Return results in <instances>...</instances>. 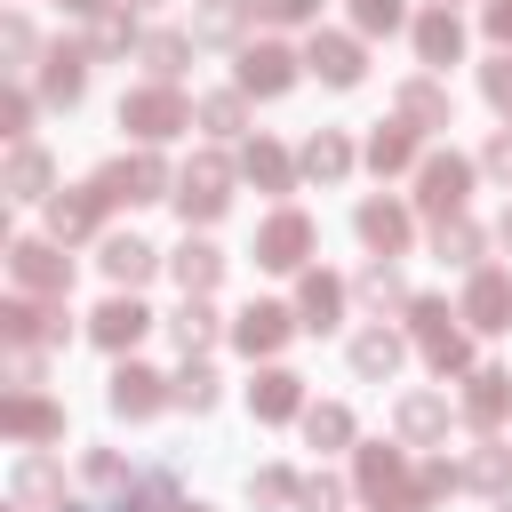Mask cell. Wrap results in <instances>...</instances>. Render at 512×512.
Segmentation results:
<instances>
[{"label": "cell", "instance_id": "25", "mask_svg": "<svg viewBox=\"0 0 512 512\" xmlns=\"http://www.w3.org/2000/svg\"><path fill=\"white\" fill-rule=\"evenodd\" d=\"M296 312H304V328H336V312H344V280L312 272V280L296 288Z\"/></svg>", "mask_w": 512, "mask_h": 512}, {"label": "cell", "instance_id": "2", "mask_svg": "<svg viewBox=\"0 0 512 512\" xmlns=\"http://www.w3.org/2000/svg\"><path fill=\"white\" fill-rule=\"evenodd\" d=\"M408 320H416V344H424V360H432V368H440V376H448V368H464V360H472V336H464V328H456V320H464V312H448V304H440V296H416V304H408Z\"/></svg>", "mask_w": 512, "mask_h": 512}, {"label": "cell", "instance_id": "6", "mask_svg": "<svg viewBox=\"0 0 512 512\" xmlns=\"http://www.w3.org/2000/svg\"><path fill=\"white\" fill-rule=\"evenodd\" d=\"M8 272H16L32 296H64V288H72V256H64L56 240H16V248H8Z\"/></svg>", "mask_w": 512, "mask_h": 512}, {"label": "cell", "instance_id": "45", "mask_svg": "<svg viewBox=\"0 0 512 512\" xmlns=\"http://www.w3.org/2000/svg\"><path fill=\"white\" fill-rule=\"evenodd\" d=\"M296 504H304V512H336V504H344V480H328V472H320V480H304V488H296Z\"/></svg>", "mask_w": 512, "mask_h": 512}, {"label": "cell", "instance_id": "42", "mask_svg": "<svg viewBox=\"0 0 512 512\" xmlns=\"http://www.w3.org/2000/svg\"><path fill=\"white\" fill-rule=\"evenodd\" d=\"M128 40H136V24L104 8V16H96V32H88V56H112V48H128Z\"/></svg>", "mask_w": 512, "mask_h": 512}, {"label": "cell", "instance_id": "44", "mask_svg": "<svg viewBox=\"0 0 512 512\" xmlns=\"http://www.w3.org/2000/svg\"><path fill=\"white\" fill-rule=\"evenodd\" d=\"M200 128L232 136V128H240V96H200Z\"/></svg>", "mask_w": 512, "mask_h": 512}, {"label": "cell", "instance_id": "54", "mask_svg": "<svg viewBox=\"0 0 512 512\" xmlns=\"http://www.w3.org/2000/svg\"><path fill=\"white\" fill-rule=\"evenodd\" d=\"M64 8H72V16H104V0H64Z\"/></svg>", "mask_w": 512, "mask_h": 512}, {"label": "cell", "instance_id": "49", "mask_svg": "<svg viewBox=\"0 0 512 512\" xmlns=\"http://www.w3.org/2000/svg\"><path fill=\"white\" fill-rule=\"evenodd\" d=\"M320 0H256V16H272V24H304Z\"/></svg>", "mask_w": 512, "mask_h": 512}, {"label": "cell", "instance_id": "4", "mask_svg": "<svg viewBox=\"0 0 512 512\" xmlns=\"http://www.w3.org/2000/svg\"><path fill=\"white\" fill-rule=\"evenodd\" d=\"M464 192H472V160H456V152H432V160L416 168V208H424L432 224L464 216Z\"/></svg>", "mask_w": 512, "mask_h": 512}, {"label": "cell", "instance_id": "36", "mask_svg": "<svg viewBox=\"0 0 512 512\" xmlns=\"http://www.w3.org/2000/svg\"><path fill=\"white\" fill-rule=\"evenodd\" d=\"M16 496H24V504H56V496H64V480H56V464H48V456H32V464H16Z\"/></svg>", "mask_w": 512, "mask_h": 512}, {"label": "cell", "instance_id": "55", "mask_svg": "<svg viewBox=\"0 0 512 512\" xmlns=\"http://www.w3.org/2000/svg\"><path fill=\"white\" fill-rule=\"evenodd\" d=\"M496 240H504V248H512V208H504V224H496Z\"/></svg>", "mask_w": 512, "mask_h": 512}, {"label": "cell", "instance_id": "29", "mask_svg": "<svg viewBox=\"0 0 512 512\" xmlns=\"http://www.w3.org/2000/svg\"><path fill=\"white\" fill-rule=\"evenodd\" d=\"M168 328H176L184 360H192V352H208V344H216V312H208V296H184V312H176Z\"/></svg>", "mask_w": 512, "mask_h": 512}, {"label": "cell", "instance_id": "5", "mask_svg": "<svg viewBox=\"0 0 512 512\" xmlns=\"http://www.w3.org/2000/svg\"><path fill=\"white\" fill-rule=\"evenodd\" d=\"M224 184H232V168H224L216 152H200V160L176 176V208H184V224H208V216H224V200H232Z\"/></svg>", "mask_w": 512, "mask_h": 512}, {"label": "cell", "instance_id": "48", "mask_svg": "<svg viewBox=\"0 0 512 512\" xmlns=\"http://www.w3.org/2000/svg\"><path fill=\"white\" fill-rule=\"evenodd\" d=\"M296 488H304L296 472H256V504H288Z\"/></svg>", "mask_w": 512, "mask_h": 512}, {"label": "cell", "instance_id": "8", "mask_svg": "<svg viewBox=\"0 0 512 512\" xmlns=\"http://www.w3.org/2000/svg\"><path fill=\"white\" fill-rule=\"evenodd\" d=\"M304 256H312V224H304L296 208H280V216L256 232V264H272V272H296Z\"/></svg>", "mask_w": 512, "mask_h": 512}, {"label": "cell", "instance_id": "30", "mask_svg": "<svg viewBox=\"0 0 512 512\" xmlns=\"http://www.w3.org/2000/svg\"><path fill=\"white\" fill-rule=\"evenodd\" d=\"M352 368H360V376H392V368H400V336H392V328L352 336Z\"/></svg>", "mask_w": 512, "mask_h": 512}, {"label": "cell", "instance_id": "3", "mask_svg": "<svg viewBox=\"0 0 512 512\" xmlns=\"http://www.w3.org/2000/svg\"><path fill=\"white\" fill-rule=\"evenodd\" d=\"M120 128H136L144 144H160V136L192 128V112H184V96H176L168 80H152V88H128V96H120Z\"/></svg>", "mask_w": 512, "mask_h": 512}, {"label": "cell", "instance_id": "52", "mask_svg": "<svg viewBox=\"0 0 512 512\" xmlns=\"http://www.w3.org/2000/svg\"><path fill=\"white\" fill-rule=\"evenodd\" d=\"M480 160H488V176H504V184H512V128H504V136H488V152H480Z\"/></svg>", "mask_w": 512, "mask_h": 512}, {"label": "cell", "instance_id": "16", "mask_svg": "<svg viewBox=\"0 0 512 512\" xmlns=\"http://www.w3.org/2000/svg\"><path fill=\"white\" fill-rule=\"evenodd\" d=\"M0 424H8L16 440H64V408H48L40 392H8V408H0Z\"/></svg>", "mask_w": 512, "mask_h": 512}, {"label": "cell", "instance_id": "31", "mask_svg": "<svg viewBox=\"0 0 512 512\" xmlns=\"http://www.w3.org/2000/svg\"><path fill=\"white\" fill-rule=\"evenodd\" d=\"M40 192H48V152L16 144V160H8V200H40Z\"/></svg>", "mask_w": 512, "mask_h": 512}, {"label": "cell", "instance_id": "13", "mask_svg": "<svg viewBox=\"0 0 512 512\" xmlns=\"http://www.w3.org/2000/svg\"><path fill=\"white\" fill-rule=\"evenodd\" d=\"M104 208H112L104 184H88V192H56V200H48V232H56V240H80V232H96Z\"/></svg>", "mask_w": 512, "mask_h": 512}, {"label": "cell", "instance_id": "20", "mask_svg": "<svg viewBox=\"0 0 512 512\" xmlns=\"http://www.w3.org/2000/svg\"><path fill=\"white\" fill-rule=\"evenodd\" d=\"M360 240L384 248V256H400V248H408V208H400V200H368V208H360Z\"/></svg>", "mask_w": 512, "mask_h": 512}, {"label": "cell", "instance_id": "57", "mask_svg": "<svg viewBox=\"0 0 512 512\" xmlns=\"http://www.w3.org/2000/svg\"><path fill=\"white\" fill-rule=\"evenodd\" d=\"M504 512H512V504H504Z\"/></svg>", "mask_w": 512, "mask_h": 512}, {"label": "cell", "instance_id": "26", "mask_svg": "<svg viewBox=\"0 0 512 512\" xmlns=\"http://www.w3.org/2000/svg\"><path fill=\"white\" fill-rule=\"evenodd\" d=\"M408 160H416V128H408V120H392V128L368 136V168H376V176H392V168H408Z\"/></svg>", "mask_w": 512, "mask_h": 512}, {"label": "cell", "instance_id": "56", "mask_svg": "<svg viewBox=\"0 0 512 512\" xmlns=\"http://www.w3.org/2000/svg\"><path fill=\"white\" fill-rule=\"evenodd\" d=\"M192 512H200V504H192Z\"/></svg>", "mask_w": 512, "mask_h": 512}, {"label": "cell", "instance_id": "15", "mask_svg": "<svg viewBox=\"0 0 512 512\" xmlns=\"http://www.w3.org/2000/svg\"><path fill=\"white\" fill-rule=\"evenodd\" d=\"M248 408H256L264 424H288V416L304 408V376H288V368H264V376L248 384Z\"/></svg>", "mask_w": 512, "mask_h": 512}, {"label": "cell", "instance_id": "34", "mask_svg": "<svg viewBox=\"0 0 512 512\" xmlns=\"http://www.w3.org/2000/svg\"><path fill=\"white\" fill-rule=\"evenodd\" d=\"M400 432H408V440H432V432H448V400H432V392L400 400Z\"/></svg>", "mask_w": 512, "mask_h": 512}, {"label": "cell", "instance_id": "12", "mask_svg": "<svg viewBox=\"0 0 512 512\" xmlns=\"http://www.w3.org/2000/svg\"><path fill=\"white\" fill-rule=\"evenodd\" d=\"M304 64H312L328 88H352V80H360V40H344V32H312Z\"/></svg>", "mask_w": 512, "mask_h": 512}, {"label": "cell", "instance_id": "7", "mask_svg": "<svg viewBox=\"0 0 512 512\" xmlns=\"http://www.w3.org/2000/svg\"><path fill=\"white\" fill-rule=\"evenodd\" d=\"M96 184H104V200H128L136 208V200H160L168 192V160L160 152H136V160H112Z\"/></svg>", "mask_w": 512, "mask_h": 512}, {"label": "cell", "instance_id": "39", "mask_svg": "<svg viewBox=\"0 0 512 512\" xmlns=\"http://www.w3.org/2000/svg\"><path fill=\"white\" fill-rule=\"evenodd\" d=\"M248 8H256V0H248ZM248 8H240V0H216V8H208V16H200V24H192V40H232V32H240V16H248Z\"/></svg>", "mask_w": 512, "mask_h": 512}, {"label": "cell", "instance_id": "50", "mask_svg": "<svg viewBox=\"0 0 512 512\" xmlns=\"http://www.w3.org/2000/svg\"><path fill=\"white\" fill-rule=\"evenodd\" d=\"M0 48H8V56H32L40 40H32V24H24V16H8V24H0Z\"/></svg>", "mask_w": 512, "mask_h": 512}, {"label": "cell", "instance_id": "17", "mask_svg": "<svg viewBox=\"0 0 512 512\" xmlns=\"http://www.w3.org/2000/svg\"><path fill=\"white\" fill-rule=\"evenodd\" d=\"M88 88V48H48V64H40V96L48 104H72Z\"/></svg>", "mask_w": 512, "mask_h": 512}, {"label": "cell", "instance_id": "9", "mask_svg": "<svg viewBox=\"0 0 512 512\" xmlns=\"http://www.w3.org/2000/svg\"><path fill=\"white\" fill-rule=\"evenodd\" d=\"M296 80V56L280 48V40H256V48H240V96H280Z\"/></svg>", "mask_w": 512, "mask_h": 512}, {"label": "cell", "instance_id": "14", "mask_svg": "<svg viewBox=\"0 0 512 512\" xmlns=\"http://www.w3.org/2000/svg\"><path fill=\"white\" fill-rule=\"evenodd\" d=\"M464 320H472V328H512V280H504V272H472Z\"/></svg>", "mask_w": 512, "mask_h": 512}, {"label": "cell", "instance_id": "40", "mask_svg": "<svg viewBox=\"0 0 512 512\" xmlns=\"http://www.w3.org/2000/svg\"><path fill=\"white\" fill-rule=\"evenodd\" d=\"M432 240H440V256H448V264H472V256H480V232H472L464 216H448V224H440Z\"/></svg>", "mask_w": 512, "mask_h": 512}, {"label": "cell", "instance_id": "33", "mask_svg": "<svg viewBox=\"0 0 512 512\" xmlns=\"http://www.w3.org/2000/svg\"><path fill=\"white\" fill-rule=\"evenodd\" d=\"M240 168H248L264 192H288V152H280V144H264V136H256V144L240 152Z\"/></svg>", "mask_w": 512, "mask_h": 512}, {"label": "cell", "instance_id": "10", "mask_svg": "<svg viewBox=\"0 0 512 512\" xmlns=\"http://www.w3.org/2000/svg\"><path fill=\"white\" fill-rule=\"evenodd\" d=\"M144 328H152V312H144L136 296H112V304H96V320H88V336H96L104 352H128Z\"/></svg>", "mask_w": 512, "mask_h": 512}, {"label": "cell", "instance_id": "24", "mask_svg": "<svg viewBox=\"0 0 512 512\" xmlns=\"http://www.w3.org/2000/svg\"><path fill=\"white\" fill-rule=\"evenodd\" d=\"M176 280H184V296H208V288L224 280V256H216L208 240H184V248H176Z\"/></svg>", "mask_w": 512, "mask_h": 512}, {"label": "cell", "instance_id": "51", "mask_svg": "<svg viewBox=\"0 0 512 512\" xmlns=\"http://www.w3.org/2000/svg\"><path fill=\"white\" fill-rule=\"evenodd\" d=\"M88 480H96V488H128V472H120V456H104V448L88 456Z\"/></svg>", "mask_w": 512, "mask_h": 512}, {"label": "cell", "instance_id": "23", "mask_svg": "<svg viewBox=\"0 0 512 512\" xmlns=\"http://www.w3.org/2000/svg\"><path fill=\"white\" fill-rule=\"evenodd\" d=\"M160 400H168V392H160V376H152V368H136V360H128V368L112 376V408H120V416H152Z\"/></svg>", "mask_w": 512, "mask_h": 512}, {"label": "cell", "instance_id": "11", "mask_svg": "<svg viewBox=\"0 0 512 512\" xmlns=\"http://www.w3.org/2000/svg\"><path fill=\"white\" fill-rule=\"evenodd\" d=\"M288 328H296V312H288V304H248V312L232 320V344H240V352H280V344H288Z\"/></svg>", "mask_w": 512, "mask_h": 512}, {"label": "cell", "instance_id": "32", "mask_svg": "<svg viewBox=\"0 0 512 512\" xmlns=\"http://www.w3.org/2000/svg\"><path fill=\"white\" fill-rule=\"evenodd\" d=\"M184 56H192V40H184V32H144V64H152V80H176V72H184Z\"/></svg>", "mask_w": 512, "mask_h": 512}, {"label": "cell", "instance_id": "21", "mask_svg": "<svg viewBox=\"0 0 512 512\" xmlns=\"http://www.w3.org/2000/svg\"><path fill=\"white\" fill-rule=\"evenodd\" d=\"M152 264H160V256H152V240H136V232H112V240H104V272H112L120 288L152 280Z\"/></svg>", "mask_w": 512, "mask_h": 512}, {"label": "cell", "instance_id": "1", "mask_svg": "<svg viewBox=\"0 0 512 512\" xmlns=\"http://www.w3.org/2000/svg\"><path fill=\"white\" fill-rule=\"evenodd\" d=\"M360 496L376 512H432V488L424 472L400 464V448H360Z\"/></svg>", "mask_w": 512, "mask_h": 512}, {"label": "cell", "instance_id": "35", "mask_svg": "<svg viewBox=\"0 0 512 512\" xmlns=\"http://www.w3.org/2000/svg\"><path fill=\"white\" fill-rule=\"evenodd\" d=\"M464 480H472V488H488V496H496V488H504V480H512V448H496V440H480V448H472V464H464Z\"/></svg>", "mask_w": 512, "mask_h": 512}, {"label": "cell", "instance_id": "47", "mask_svg": "<svg viewBox=\"0 0 512 512\" xmlns=\"http://www.w3.org/2000/svg\"><path fill=\"white\" fill-rule=\"evenodd\" d=\"M24 120H32V96L8 88V96H0V136H24Z\"/></svg>", "mask_w": 512, "mask_h": 512}, {"label": "cell", "instance_id": "19", "mask_svg": "<svg viewBox=\"0 0 512 512\" xmlns=\"http://www.w3.org/2000/svg\"><path fill=\"white\" fill-rule=\"evenodd\" d=\"M416 56H424V64H456V56H464V24H456L448 8L416 16Z\"/></svg>", "mask_w": 512, "mask_h": 512}, {"label": "cell", "instance_id": "37", "mask_svg": "<svg viewBox=\"0 0 512 512\" xmlns=\"http://www.w3.org/2000/svg\"><path fill=\"white\" fill-rule=\"evenodd\" d=\"M304 440H312V448H344V440H352V416H344V408H304Z\"/></svg>", "mask_w": 512, "mask_h": 512}, {"label": "cell", "instance_id": "18", "mask_svg": "<svg viewBox=\"0 0 512 512\" xmlns=\"http://www.w3.org/2000/svg\"><path fill=\"white\" fill-rule=\"evenodd\" d=\"M464 416H472L480 432H488V424H504V416H512V376H504V368H480V376H472V392H464Z\"/></svg>", "mask_w": 512, "mask_h": 512}, {"label": "cell", "instance_id": "27", "mask_svg": "<svg viewBox=\"0 0 512 512\" xmlns=\"http://www.w3.org/2000/svg\"><path fill=\"white\" fill-rule=\"evenodd\" d=\"M400 120H408V128H448V96H440L432 80H408V88H400Z\"/></svg>", "mask_w": 512, "mask_h": 512}, {"label": "cell", "instance_id": "46", "mask_svg": "<svg viewBox=\"0 0 512 512\" xmlns=\"http://www.w3.org/2000/svg\"><path fill=\"white\" fill-rule=\"evenodd\" d=\"M480 88H488V104H496V112H512V56H496V64L480 72Z\"/></svg>", "mask_w": 512, "mask_h": 512}, {"label": "cell", "instance_id": "41", "mask_svg": "<svg viewBox=\"0 0 512 512\" xmlns=\"http://www.w3.org/2000/svg\"><path fill=\"white\" fill-rule=\"evenodd\" d=\"M168 400H176V408H216V376H208V368H184V376L168 384Z\"/></svg>", "mask_w": 512, "mask_h": 512}, {"label": "cell", "instance_id": "53", "mask_svg": "<svg viewBox=\"0 0 512 512\" xmlns=\"http://www.w3.org/2000/svg\"><path fill=\"white\" fill-rule=\"evenodd\" d=\"M488 32H496V40H512V0H488Z\"/></svg>", "mask_w": 512, "mask_h": 512}, {"label": "cell", "instance_id": "28", "mask_svg": "<svg viewBox=\"0 0 512 512\" xmlns=\"http://www.w3.org/2000/svg\"><path fill=\"white\" fill-rule=\"evenodd\" d=\"M344 168H352V144H344L336 128H320V136L304 144V176H320V184H336Z\"/></svg>", "mask_w": 512, "mask_h": 512}, {"label": "cell", "instance_id": "43", "mask_svg": "<svg viewBox=\"0 0 512 512\" xmlns=\"http://www.w3.org/2000/svg\"><path fill=\"white\" fill-rule=\"evenodd\" d=\"M352 24L360 32H400V0H352Z\"/></svg>", "mask_w": 512, "mask_h": 512}, {"label": "cell", "instance_id": "22", "mask_svg": "<svg viewBox=\"0 0 512 512\" xmlns=\"http://www.w3.org/2000/svg\"><path fill=\"white\" fill-rule=\"evenodd\" d=\"M0 328L16 336V344H48V336H64V312H48V304H0Z\"/></svg>", "mask_w": 512, "mask_h": 512}, {"label": "cell", "instance_id": "38", "mask_svg": "<svg viewBox=\"0 0 512 512\" xmlns=\"http://www.w3.org/2000/svg\"><path fill=\"white\" fill-rule=\"evenodd\" d=\"M360 296H368L376 312H408V288H400L384 264H368V272H360Z\"/></svg>", "mask_w": 512, "mask_h": 512}]
</instances>
